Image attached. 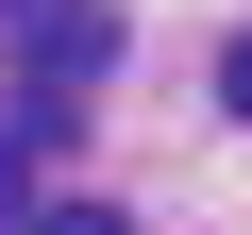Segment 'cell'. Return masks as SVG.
Masks as SVG:
<instances>
[{"instance_id": "obj_1", "label": "cell", "mask_w": 252, "mask_h": 235, "mask_svg": "<svg viewBox=\"0 0 252 235\" xmlns=\"http://www.w3.org/2000/svg\"><path fill=\"white\" fill-rule=\"evenodd\" d=\"M34 67L51 84H101L118 67V17H101V0H34Z\"/></svg>"}, {"instance_id": "obj_2", "label": "cell", "mask_w": 252, "mask_h": 235, "mask_svg": "<svg viewBox=\"0 0 252 235\" xmlns=\"http://www.w3.org/2000/svg\"><path fill=\"white\" fill-rule=\"evenodd\" d=\"M34 235H135V218H118V202H51Z\"/></svg>"}, {"instance_id": "obj_3", "label": "cell", "mask_w": 252, "mask_h": 235, "mask_svg": "<svg viewBox=\"0 0 252 235\" xmlns=\"http://www.w3.org/2000/svg\"><path fill=\"white\" fill-rule=\"evenodd\" d=\"M219 101H235V118H252V34H235V51H219Z\"/></svg>"}, {"instance_id": "obj_4", "label": "cell", "mask_w": 252, "mask_h": 235, "mask_svg": "<svg viewBox=\"0 0 252 235\" xmlns=\"http://www.w3.org/2000/svg\"><path fill=\"white\" fill-rule=\"evenodd\" d=\"M0 17H17V0H0Z\"/></svg>"}]
</instances>
